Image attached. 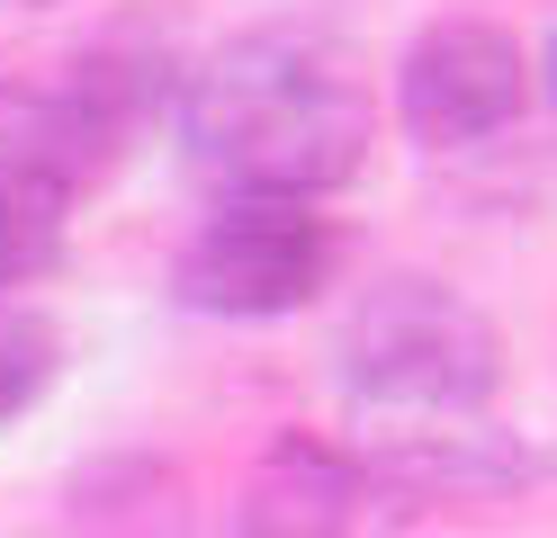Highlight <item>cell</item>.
I'll list each match as a JSON object with an SVG mask.
<instances>
[{
    "instance_id": "4",
    "label": "cell",
    "mask_w": 557,
    "mask_h": 538,
    "mask_svg": "<svg viewBox=\"0 0 557 538\" xmlns=\"http://www.w3.org/2000/svg\"><path fill=\"white\" fill-rule=\"evenodd\" d=\"M521 99H531V63H521L512 27L495 18H432L396 63V117L432 153L504 135L521 117Z\"/></svg>"
},
{
    "instance_id": "5",
    "label": "cell",
    "mask_w": 557,
    "mask_h": 538,
    "mask_svg": "<svg viewBox=\"0 0 557 538\" xmlns=\"http://www.w3.org/2000/svg\"><path fill=\"white\" fill-rule=\"evenodd\" d=\"M63 225H73V189L46 162L0 153V287H27L63 261Z\"/></svg>"
},
{
    "instance_id": "6",
    "label": "cell",
    "mask_w": 557,
    "mask_h": 538,
    "mask_svg": "<svg viewBox=\"0 0 557 538\" xmlns=\"http://www.w3.org/2000/svg\"><path fill=\"white\" fill-rule=\"evenodd\" d=\"M46 377H54V333H46L37 314L0 305V422L37 404V395H46Z\"/></svg>"
},
{
    "instance_id": "2",
    "label": "cell",
    "mask_w": 557,
    "mask_h": 538,
    "mask_svg": "<svg viewBox=\"0 0 557 538\" xmlns=\"http://www.w3.org/2000/svg\"><path fill=\"white\" fill-rule=\"evenodd\" d=\"M495 368H504L495 323L432 278L369 287L342 323V395L377 422H413V430L468 422L495 395Z\"/></svg>"
},
{
    "instance_id": "3",
    "label": "cell",
    "mask_w": 557,
    "mask_h": 538,
    "mask_svg": "<svg viewBox=\"0 0 557 538\" xmlns=\"http://www.w3.org/2000/svg\"><path fill=\"white\" fill-rule=\"evenodd\" d=\"M333 270V234L315 207H288V198H225L181 251V305L198 314H225V323H270V314H297L306 297L324 287Z\"/></svg>"
},
{
    "instance_id": "7",
    "label": "cell",
    "mask_w": 557,
    "mask_h": 538,
    "mask_svg": "<svg viewBox=\"0 0 557 538\" xmlns=\"http://www.w3.org/2000/svg\"><path fill=\"white\" fill-rule=\"evenodd\" d=\"M548 99H557V36H548Z\"/></svg>"
},
{
    "instance_id": "1",
    "label": "cell",
    "mask_w": 557,
    "mask_h": 538,
    "mask_svg": "<svg viewBox=\"0 0 557 538\" xmlns=\"http://www.w3.org/2000/svg\"><path fill=\"white\" fill-rule=\"evenodd\" d=\"M369 82L315 27H252L216 46L181 90V143L225 198L315 207L369 162Z\"/></svg>"
},
{
    "instance_id": "8",
    "label": "cell",
    "mask_w": 557,
    "mask_h": 538,
    "mask_svg": "<svg viewBox=\"0 0 557 538\" xmlns=\"http://www.w3.org/2000/svg\"><path fill=\"white\" fill-rule=\"evenodd\" d=\"M18 10H54V0H18Z\"/></svg>"
},
{
    "instance_id": "9",
    "label": "cell",
    "mask_w": 557,
    "mask_h": 538,
    "mask_svg": "<svg viewBox=\"0 0 557 538\" xmlns=\"http://www.w3.org/2000/svg\"><path fill=\"white\" fill-rule=\"evenodd\" d=\"M243 538H270V529H243Z\"/></svg>"
}]
</instances>
